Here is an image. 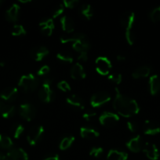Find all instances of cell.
<instances>
[{
  "label": "cell",
  "mask_w": 160,
  "mask_h": 160,
  "mask_svg": "<svg viewBox=\"0 0 160 160\" xmlns=\"http://www.w3.org/2000/svg\"><path fill=\"white\" fill-rule=\"evenodd\" d=\"M43 160H60V158L59 156H58V155H54V156L45 158V159H44Z\"/></svg>",
  "instance_id": "cell-45"
},
{
  "label": "cell",
  "mask_w": 160,
  "mask_h": 160,
  "mask_svg": "<svg viewBox=\"0 0 160 160\" xmlns=\"http://www.w3.org/2000/svg\"><path fill=\"white\" fill-rule=\"evenodd\" d=\"M20 2H22V3H28V2H30V0H27V1H21V0H20Z\"/></svg>",
  "instance_id": "cell-48"
},
{
  "label": "cell",
  "mask_w": 160,
  "mask_h": 160,
  "mask_svg": "<svg viewBox=\"0 0 160 160\" xmlns=\"http://www.w3.org/2000/svg\"><path fill=\"white\" fill-rule=\"evenodd\" d=\"M99 121H100V124L103 125L104 127L111 128V127H114L119 121V117L118 116V114L114 113V112H104L99 117Z\"/></svg>",
  "instance_id": "cell-7"
},
{
  "label": "cell",
  "mask_w": 160,
  "mask_h": 160,
  "mask_svg": "<svg viewBox=\"0 0 160 160\" xmlns=\"http://www.w3.org/2000/svg\"><path fill=\"white\" fill-rule=\"evenodd\" d=\"M150 18L152 21L155 23L160 21V6H158L151 11Z\"/></svg>",
  "instance_id": "cell-32"
},
{
  "label": "cell",
  "mask_w": 160,
  "mask_h": 160,
  "mask_svg": "<svg viewBox=\"0 0 160 160\" xmlns=\"http://www.w3.org/2000/svg\"><path fill=\"white\" fill-rule=\"evenodd\" d=\"M3 65H4V64H3V62H0V67H3Z\"/></svg>",
  "instance_id": "cell-49"
},
{
  "label": "cell",
  "mask_w": 160,
  "mask_h": 160,
  "mask_svg": "<svg viewBox=\"0 0 160 160\" xmlns=\"http://www.w3.org/2000/svg\"><path fill=\"white\" fill-rule=\"evenodd\" d=\"M51 80L45 79L39 91V93H38L39 98L43 102H50L53 98V92L51 89Z\"/></svg>",
  "instance_id": "cell-4"
},
{
  "label": "cell",
  "mask_w": 160,
  "mask_h": 160,
  "mask_svg": "<svg viewBox=\"0 0 160 160\" xmlns=\"http://www.w3.org/2000/svg\"><path fill=\"white\" fill-rule=\"evenodd\" d=\"M60 22H61L63 31L67 33L73 32L74 30H75V24H74V21L71 17H67V16H64L61 18Z\"/></svg>",
  "instance_id": "cell-23"
},
{
  "label": "cell",
  "mask_w": 160,
  "mask_h": 160,
  "mask_svg": "<svg viewBox=\"0 0 160 160\" xmlns=\"http://www.w3.org/2000/svg\"><path fill=\"white\" fill-rule=\"evenodd\" d=\"M108 79L110 81H111L112 83L115 84H119L122 81V75L120 73H111V74L108 75Z\"/></svg>",
  "instance_id": "cell-33"
},
{
  "label": "cell",
  "mask_w": 160,
  "mask_h": 160,
  "mask_svg": "<svg viewBox=\"0 0 160 160\" xmlns=\"http://www.w3.org/2000/svg\"><path fill=\"white\" fill-rule=\"evenodd\" d=\"M78 59L83 62H86L88 59V52H83L78 53Z\"/></svg>",
  "instance_id": "cell-44"
},
{
  "label": "cell",
  "mask_w": 160,
  "mask_h": 160,
  "mask_svg": "<svg viewBox=\"0 0 160 160\" xmlns=\"http://www.w3.org/2000/svg\"><path fill=\"white\" fill-rule=\"evenodd\" d=\"M151 73V68L147 66H142L138 67L132 73V76L134 79H140V78H147Z\"/></svg>",
  "instance_id": "cell-25"
},
{
  "label": "cell",
  "mask_w": 160,
  "mask_h": 160,
  "mask_svg": "<svg viewBox=\"0 0 160 160\" xmlns=\"http://www.w3.org/2000/svg\"><path fill=\"white\" fill-rule=\"evenodd\" d=\"M127 158L128 154L126 152L119 150L111 149L107 155V159L108 160H126Z\"/></svg>",
  "instance_id": "cell-24"
},
{
  "label": "cell",
  "mask_w": 160,
  "mask_h": 160,
  "mask_svg": "<svg viewBox=\"0 0 160 160\" xmlns=\"http://www.w3.org/2000/svg\"><path fill=\"white\" fill-rule=\"evenodd\" d=\"M81 13L87 20H90L93 16V9L92 6L89 4H84L81 7Z\"/></svg>",
  "instance_id": "cell-27"
},
{
  "label": "cell",
  "mask_w": 160,
  "mask_h": 160,
  "mask_svg": "<svg viewBox=\"0 0 160 160\" xmlns=\"http://www.w3.org/2000/svg\"><path fill=\"white\" fill-rule=\"evenodd\" d=\"M24 131V128L20 123H16L11 128V132L14 138H19L23 134Z\"/></svg>",
  "instance_id": "cell-30"
},
{
  "label": "cell",
  "mask_w": 160,
  "mask_h": 160,
  "mask_svg": "<svg viewBox=\"0 0 160 160\" xmlns=\"http://www.w3.org/2000/svg\"><path fill=\"white\" fill-rule=\"evenodd\" d=\"M61 42L63 44L72 42V48L78 53L88 52L90 48V43L87 36L82 33H76L71 36H62L61 37Z\"/></svg>",
  "instance_id": "cell-2"
},
{
  "label": "cell",
  "mask_w": 160,
  "mask_h": 160,
  "mask_svg": "<svg viewBox=\"0 0 160 160\" xmlns=\"http://www.w3.org/2000/svg\"><path fill=\"white\" fill-rule=\"evenodd\" d=\"M80 134L83 138L88 139V140L94 139L100 135L97 130L92 128H87V127H83L80 128Z\"/></svg>",
  "instance_id": "cell-22"
},
{
  "label": "cell",
  "mask_w": 160,
  "mask_h": 160,
  "mask_svg": "<svg viewBox=\"0 0 160 160\" xmlns=\"http://www.w3.org/2000/svg\"><path fill=\"white\" fill-rule=\"evenodd\" d=\"M13 146V141L8 136L0 134V148L3 149H10Z\"/></svg>",
  "instance_id": "cell-26"
},
{
  "label": "cell",
  "mask_w": 160,
  "mask_h": 160,
  "mask_svg": "<svg viewBox=\"0 0 160 160\" xmlns=\"http://www.w3.org/2000/svg\"><path fill=\"white\" fill-rule=\"evenodd\" d=\"M50 72V67L47 65L42 66L37 72V74L39 76H43V75H46L47 73Z\"/></svg>",
  "instance_id": "cell-42"
},
{
  "label": "cell",
  "mask_w": 160,
  "mask_h": 160,
  "mask_svg": "<svg viewBox=\"0 0 160 160\" xmlns=\"http://www.w3.org/2000/svg\"><path fill=\"white\" fill-rule=\"evenodd\" d=\"M15 113V107L3 100H0V114L4 118H9Z\"/></svg>",
  "instance_id": "cell-17"
},
{
  "label": "cell",
  "mask_w": 160,
  "mask_h": 160,
  "mask_svg": "<svg viewBox=\"0 0 160 160\" xmlns=\"http://www.w3.org/2000/svg\"><path fill=\"white\" fill-rule=\"evenodd\" d=\"M113 106L118 114L127 118L136 115L140 111L138 103L133 98L122 95L118 88H115V97Z\"/></svg>",
  "instance_id": "cell-1"
},
{
  "label": "cell",
  "mask_w": 160,
  "mask_h": 160,
  "mask_svg": "<svg viewBox=\"0 0 160 160\" xmlns=\"http://www.w3.org/2000/svg\"><path fill=\"white\" fill-rule=\"evenodd\" d=\"M75 141V137L73 136H68L65 137L61 141L59 145V148L61 150H66L72 145V143Z\"/></svg>",
  "instance_id": "cell-28"
},
{
  "label": "cell",
  "mask_w": 160,
  "mask_h": 160,
  "mask_svg": "<svg viewBox=\"0 0 160 160\" xmlns=\"http://www.w3.org/2000/svg\"><path fill=\"white\" fill-rule=\"evenodd\" d=\"M64 5H63V3H61V4H59L58 6H56L53 11V14H52L53 18H56V17H58L59 16H61V14L63 13V12H64Z\"/></svg>",
  "instance_id": "cell-36"
},
{
  "label": "cell",
  "mask_w": 160,
  "mask_h": 160,
  "mask_svg": "<svg viewBox=\"0 0 160 160\" xmlns=\"http://www.w3.org/2000/svg\"><path fill=\"white\" fill-rule=\"evenodd\" d=\"M62 3L64 7L68 8V9H73L78 4V0H65Z\"/></svg>",
  "instance_id": "cell-39"
},
{
  "label": "cell",
  "mask_w": 160,
  "mask_h": 160,
  "mask_svg": "<svg viewBox=\"0 0 160 160\" xmlns=\"http://www.w3.org/2000/svg\"><path fill=\"white\" fill-rule=\"evenodd\" d=\"M17 94H18V90L17 88L9 87L2 91L0 94V98L5 102L13 101L17 97Z\"/></svg>",
  "instance_id": "cell-15"
},
{
  "label": "cell",
  "mask_w": 160,
  "mask_h": 160,
  "mask_svg": "<svg viewBox=\"0 0 160 160\" xmlns=\"http://www.w3.org/2000/svg\"><path fill=\"white\" fill-rule=\"evenodd\" d=\"M127 128H128L129 131H130L131 132H136L138 129V124L137 123H136L135 121L129 120V121L127 122Z\"/></svg>",
  "instance_id": "cell-40"
},
{
  "label": "cell",
  "mask_w": 160,
  "mask_h": 160,
  "mask_svg": "<svg viewBox=\"0 0 160 160\" xmlns=\"http://www.w3.org/2000/svg\"><path fill=\"white\" fill-rule=\"evenodd\" d=\"M20 13V6L17 4H13L6 12V17L9 21L16 22L18 20Z\"/></svg>",
  "instance_id": "cell-20"
},
{
  "label": "cell",
  "mask_w": 160,
  "mask_h": 160,
  "mask_svg": "<svg viewBox=\"0 0 160 160\" xmlns=\"http://www.w3.org/2000/svg\"><path fill=\"white\" fill-rule=\"evenodd\" d=\"M111 100V95L106 92H99L94 94L90 98V105L92 107H100Z\"/></svg>",
  "instance_id": "cell-8"
},
{
  "label": "cell",
  "mask_w": 160,
  "mask_h": 160,
  "mask_svg": "<svg viewBox=\"0 0 160 160\" xmlns=\"http://www.w3.org/2000/svg\"><path fill=\"white\" fill-rule=\"evenodd\" d=\"M95 67L96 70L99 74L105 76V75L109 74L112 65H111V61L108 58L104 56H100L96 59Z\"/></svg>",
  "instance_id": "cell-6"
},
{
  "label": "cell",
  "mask_w": 160,
  "mask_h": 160,
  "mask_svg": "<svg viewBox=\"0 0 160 160\" xmlns=\"http://www.w3.org/2000/svg\"><path fill=\"white\" fill-rule=\"evenodd\" d=\"M3 2L2 1V0H0V6H1V5L3 4Z\"/></svg>",
  "instance_id": "cell-50"
},
{
  "label": "cell",
  "mask_w": 160,
  "mask_h": 160,
  "mask_svg": "<svg viewBox=\"0 0 160 160\" xmlns=\"http://www.w3.org/2000/svg\"><path fill=\"white\" fill-rule=\"evenodd\" d=\"M143 152L151 160H157L159 157V153L156 145L152 143H145L143 147Z\"/></svg>",
  "instance_id": "cell-13"
},
{
  "label": "cell",
  "mask_w": 160,
  "mask_h": 160,
  "mask_svg": "<svg viewBox=\"0 0 160 160\" xmlns=\"http://www.w3.org/2000/svg\"><path fill=\"white\" fill-rule=\"evenodd\" d=\"M11 34L13 36H22L26 34V30L22 25L15 24L11 30Z\"/></svg>",
  "instance_id": "cell-31"
},
{
  "label": "cell",
  "mask_w": 160,
  "mask_h": 160,
  "mask_svg": "<svg viewBox=\"0 0 160 160\" xmlns=\"http://www.w3.org/2000/svg\"><path fill=\"white\" fill-rule=\"evenodd\" d=\"M6 156V160H28L27 152L20 148H11Z\"/></svg>",
  "instance_id": "cell-10"
},
{
  "label": "cell",
  "mask_w": 160,
  "mask_h": 160,
  "mask_svg": "<svg viewBox=\"0 0 160 160\" xmlns=\"http://www.w3.org/2000/svg\"><path fill=\"white\" fill-rule=\"evenodd\" d=\"M67 103L70 105L72 107L75 108L77 109H84L85 104L83 102V98H80L78 95H72L68 96L66 99Z\"/></svg>",
  "instance_id": "cell-19"
},
{
  "label": "cell",
  "mask_w": 160,
  "mask_h": 160,
  "mask_svg": "<svg viewBox=\"0 0 160 160\" xmlns=\"http://www.w3.org/2000/svg\"><path fill=\"white\" fill-rule=\"evenodd\" d=\"M116 59H117L118 61H124L125 59V57L124 56H122V55H118Z\"/></svg>",
  "instance_id": "cell-46"
},
{
  "label": "cell",
  "mask_w": 160,
  "mask_h": 160,
  "mask_svg": "<svg viewBox=\"0 0 160 160\" xmlns=\"http://www.w3.org/2000/svg\"><path fill=\"white\" fill-rule=\"evenodd\" d=\"M40 25H45V26H48L51 28H54V23H53V19H46V20H42V22H40L39 23Z\"/></svg>",
  "instance_id": "cell-43"
},
{
  "label": "cell",
  "mask_w": 160,
  "mask_h": 160,
  "mask_svg": "<svg viewBox=\"0 0 160 160\" xmlns=\"http://www.w3.org/2000/svg\"><path fill=\"white\" fill-rule=\"evenodd\" d=\"M30 54L34 60L41 61L49 54V50L45 46H36L31 49Z\"/></svg>",
  "instance_id": "cell-16"
},
{
  "label": "cell",
  "mask_w": 160,
  "mask_h": 160,
  "mask_svg": "<svg viewBox=\"0 0 160 160\" xmlns=\"http://www.w3.org/2000/svg\"><path fill=\"white\" fill-rule=\"evenodd\" d=\"M44 133L43 127L41 125H35L30 128L27 135V140L30 145H35L42 138Z\"/></svg>",
  "instance_id": "cell-5"
},
{
  "label": "cell",
  "mask_w": 160,
  "mask_h": 160,
  "mask_svg": "<svg viewBox=\"0 0 160 160\" xmlns=\"http://www.w3.org/2000/svg\"><path fill=\"white\" fill-rule=\"evenodd\" d=\"M125 39H126L129 45H133V43L135 42V34L134 33H133V31H132V29L125 31Z\"/></svg>",
  "instance_id": "cell-34"
},
{
  "label": "cell",
  "mask_w": 160,
  "mask_h": 160,
  "mask_svg": "<svg viewBox=\"0 0 160 160\" xmlns=\"http://www.w3.org/2000/svg\"><path fill=\"white\" fill-rule=\"evenodd\" d=\"M6 155H4L3 153L0 152V160H6Z\"/></svg>",
  "instance_id": "cell-47"
},
{
  "label": "cell",
  "mask_w": 160,
  "mask_h": 160,
  "mask_svg": "<svg viewBox=\"0 0 160 160\" xmlns=\"http://www.w3.org/2000/svg\"><path fill=\"white\" fill-rule=\"evenodd\" d=\"M149 89L152 95H155L160 92V77L158 75H152L149 79Z\"/></svg>",
  "instance_id": "cell-21"
},
{
  "label": "cell",
  "mask_w": 160,
  "mask_h": 160,
  "mask_svg": "<svg viewBox=\"0 0 160 160\" xmlns=\"http://www.w3.org/2000/svg\"><path fill=\"white\" fill-rule=\"evenodd\" d=\"M39 81L35 75L27 74L23 75L20 78L18 82L19 87L25 92H31L35 90L39 85Z\"/></svg>",
  "instance_id": "cell-3"
},
{
  "label": "cell",
  "mask_w": 160,
  "mask_h": 160,
  "mask_svg": "<svg viewBox=\"0 0 160 160\" xmlns=\"http://www.w3.org/2000/svg\"><path fill=\"white\" fill-rule=\"evenodd\" d=\"M96 115H97V114H96L95 112H93V111H87V112L83 113V119H85V120H87V121H89V120H93V119L96 117Z\"/></svg>",
  "instance_id": "cell-41"
},
{
  "label": "cell",
  "mask_w": 160,
  "mask_h": 160,
  "mask_svg": "<svg viewBox=\"0 0 160 160\" xmlns=\"http://www.w3.org/2000/svg\"><path fill=\"white\" fill-rule=\"evenodd\" d=\"M39 27H40V31L43 35L45 36H50L53 33V28H50L48 26H45V25H40L39 24Z\"/></svg>",
  "instance_id": "cell-38"
},
{
  "label": "cell",
  "mask_w": 160,
  "mask_h": 160,
  "mask_svg": "<svg viewBox=\"0 0 160 160\" xmlns=\"http://www.w3.org/2000/svg\"><path fill=\"white\" fill-rule=\"evenodd\" d=\"M126 147L129 150L133 152H139L143 149V147H144V142H143L142 138L140 135L133 138L129 142H127Z\"/></svg>",
  "instance_id": "cell-11"
},
{
  "label": "cell",
  "mask_w": 160,
  "mask_h": 160,
  "mask_svg": "<svg viewBox=\"0 0 160 160\" xmlns=\"http://www.w3.org/2000/svg\"><path fill=\"white\" fill-rule=\"evenodd\" d=\"M144 133L147 135H155L160 133V126L156 122L146 120L144 124Z\"/></svg>",
  "instance_id": "cell-14"
},
{
  "label": "cell",
  "mask_w": 160,
  "mask_h": 160,
  "mask_svg": "<svg viewBox=\"0 0 160 160\" xmlns=\"http://www.w3.org/2000/svg\"><path fill=\"white\" fill-rule=\"evenodd\" d=\"M134 20H135L134 12H130V11L124 12L120 17L121 25H122V28H125V31L132 29L133 23H134Z\"/></svg>",
  "instance_id": "cell-12"
},
{
  "label": "cell",
  "mask_w": 160,
  "mask_h": 160,
  "mask_svg": "<svg viewBox=\"0 0 160 160\" xmlns=\"http://www.w3.org/2000/svg\"><path fill=\"white\" fill-rule=\"evenodd\" d=\"M56 58L61 62H67V63H72L73 62V57L67 52H60L56 55Z\"/></svg>",
  "instance_id": "cell-29"
},
{
  "label": "cell",
  "mask_w": 160,
  "mask_h": 160,
  "mask_svg": "<svg viewBox=\"0 0 160 160\" xmlns=\"http://www.w3.org/2000/svg\"><path fill=\"white\" fill-rule=\"evenodd\" d=\"M103 154V148L100 147H94L89 151V155L94 158H99Z\"/></svg>",
  "instance_id": "cell-35"
},
{
  "label": "cell",
  "mask_w": 160,
  "mask_h": 160,
  "mask_svg": "<svg viewBox=\"0 0 160 160\" xmlns=\"http://www.w3.org/2000/svg\"><path fill=\"white\" fill-rule=\"evenodd\" d=\"M70 74L72 79L74 80H82L86 78V72L83 65L79 62L74 64V66L71 69Z\"/></svg>",
  "instance_id": "cell-18"
},
{
  "label": "cell",
  "mask_w": 160,
  "mask_h": 160,
  "mask_svg": "<svg viewBox=\"0 0 160 160\" xmlns=\"http://www.w3.org/2000/svg\"><path fill=\"white\" fill-rule=\"evenodd\" d=\"M57 88L60 89V90L62 91V92H67L71 91L70 84L65 81H60V82L57 84Z\"/></svg>",
  "instance_id": "cell-37"
},
{
  "label": "cell",
  "mask_w": 160,
  "mask_h": 160,
  "mask_svg": "<svg viewBox=\"0 0 160 160\" xmlns=\"http://www.w3.org/2000/svg\"><path fill=\"white\" fill-rule=\"evenodd\" d=\"M19 113L20 117L27 121H31L35 118L36 115V109L31 103H24L20 106Z\"/></svg>",
  "instance_id": "cell-9"
}]
</instances>
